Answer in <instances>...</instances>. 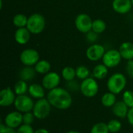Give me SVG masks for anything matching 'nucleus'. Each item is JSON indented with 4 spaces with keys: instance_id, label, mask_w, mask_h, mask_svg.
<instances>
[{
    "instance_id": "nucleus-21",
    "label": "nucleus",
    "mask_w": 133,
    "mask_h": 133,
    "mask_svg": "<svg viewBox=\"0 0 133 133\" xmlns=\"http://www.w3.org/2000/svg\"><path fill=\"white\" fill-rule=\"evenodd\" d=\"M51 64L47 60H39L38 62L34 65V69L36 70V72L39 74H42V75H45L47 73H48L49 72H51Z\"/></svg>"
},
{
    "instance_id": "nucleus-30",
    "label": "nucleus",
    "mask_w": 133,
    "mask_h": 133,
    "mask_svg": "<svg viewBox=\"0 0 133 133\" xmlns=\"http://www.w3.org/2000/svg\"><path fill=\"white\" fill-rule=\"evenodd\" d=\"M122 101L129 108H133V91L132 90H126L123 94Z\"/></svg>"
},
{
    "instance_id": "nucleus-26",
    "label": "nucleus",
    "mask_w": 133,
    "mask_h": 133,
    "mask_svg": "<svg viewBox=\"0 0 133 133\" xmlns=\"http://www.w3.org/2000/svg\"><path fill=\"white\" fill-rule=\"evenodd\" d=\"M62 76L65 81L73 80L76 77V69L71 66H66L62 71Z\"/></svg>"
},
{
    "instance_id": "nucleus-14",
    "label": "nucleus",
    "mask_w": 133,
    "mask_h": 133,
    "mask_svg": "<svg viewBox=\"0 0 133 133\" xmlns=\"http://www.w3.org/2000/svg\"><path fill=\"white\" fill-rule=\"evenodd\" d=\"M133 7L131 0H113L112 8L118 14H126L129 12Z\"/></svg>"
},
{
    "instance_id": "nucleus-39",
    "label": "nucleus",
    "mask_w": 133,
    "mask_h": 133,
    "mask_svg": "<svg viewBox=\"0 0 133 133\" xmlns=\"http://www.w3.org/2000/svg\"><path fill=\"white\" fill-rule=\"evenodd\" d=\"M67 133H80V132H77V131H69V132H68Z\"/></svg>"
},
{
    "instance_id": "nucleus-11",
    "label": "nucleus",
    "mask_w": 133,
    "mask_h": 133,
    "mask_svg": "<svg viewBox=\"0 0 133 133\" xmlns=\"http://www.w3.org/2000/svg\"><path fill=\"white\" fill-rule=\"evenodd\" d=\"M61 82L60 76L55 72H49L45 74L42 79V86L44 89L51 90L56 87H58V85Z\"/></svg>"
},
{
    "instance_id": "nucleus-1",
    "label": "nucleus",
    "mask_w": 133,
    "mask_h": 133,
    "mask_svg": "<svg viewBox=\"0 0 133 133\" xmlns=\"http://www.w3.org/2000/svg\"><path fill=\"white\" fill-rule=\"evenodd\" d=\"M47 99L51 106L59 110H66L69 108L72 104V98L69 92L61 87H56L49 90Z\"/></svg>"
},
{
    "instance_id": "nucleus-25",
    "label": "nucleus",
    "mask_w": 133,
    "mask_h": 133,
    "mask_svg": "<svg viewBox=\"0 0 133 133\" xmlns=\"http://www.w3.org/2000/svg\"><path fill=\"white\" fill-rule=\"evenodd\" d=\"M28 88L29 87L27 86L26 82L22 79H19V81L16 83L14 86V92L17 96L24 95L28 91Z\"/></svg>"
},
{
    "instance_id": "nucleus-12",
    "label": "nucleus",
    "mask_w": 133,
    "mask_h": 133,
    "mask_svg": "<svg viewBox=\"0 0 133 133\" xmlns=\"http://www.w3.org/2000/svg\"><path fill=\"white\" fill-rule=\"evenodd\" d=\"M15 92L10 88L6 87L0 92V105L2 107H9L14 104L16 97Z\"/></svg>"
},
{
    "instance_id": "nucleus-8",
    "label": "nucleus",
    "mask_w": 133,
    "mask_h": 133,
    "mask_svg": "<svg viewBox=\"0 0 133 133\" xmlns=\"http://www.w3.org/2000/svg\"><path fill=\"white\" fill-rule=\"evenodd\" d=\"M93 19L87 13H80L75 19L76 28L83 34H87L92 30Z\"/></svg>"
},
{
    "instance_id": "nucleus-37",
    "label": "nucleus",
    "mask_w": 133,
    "mask_h": 133,
    "mask_svg": "<svg viewBox=\"0 0 133 133\" xmlns=\"http://www.w3.org/2000/svg\"><path fill=\"white\" fill-rule=\"evenodd\" d=\"M127 119H128L129 123L132 126H133V108H129V113L127 115Z\"/></svg>"
},
{
    "instance_id": "nucleus-38",
    "label": "nucleus",
    "mask_w": 133,
    "mask_h": 133,
    "mask_svg": "<svg viewBox=\"0 0 133 133\" xmlns=\"http://www.w3.org/2000/svg\"><path fill=\"white\" fill-rule=\"evenodd\" d=\"M34 133H50L47 129H39L37 130H36Z\"/></svg>"
},
{
    "instance_id": "nucleus-31",
    "label": "nucleus",
    "mask_w": 133,
    "mask_h": 133,
    "mask_svg": "<svg viewBox=\"0 0 133 133\" xmlns=\"http://www.w3.org/2000/svg\"><path fill=\"white\" fill-rule=\"evenodd\" d=\"M34 115L33 112L29 111V112H26L23 115V123L26 124V125H30L34 122Z\"/></svg>"
},
{
    "instance_id": "nucleus-35",
    "label": "nucleus",
    "mask_w": 133,
    "mask_h": 133,
    "mask_svg": "<svg viewBox=\"0 0 133 133\" xmlns=\"http://www.w3.org/2000/svg\"><path fill=\"white\" fill-rule=\"evenodd\" d=\"M0 133H16L14 129L8 127L5 124L0 125Z\"/></svg>"
},
{
    "instance_id": "nucleus-6",
    "label": "nucleus",
    "mask_w": 133,
    "mask_h": 133,
    "mask_svg": "<svg viewBox=\"0 0 133 133\" xmlns=\"http://www.w3.org/2000/svg\"><path fill=\"white\" fill-rule=\"evenodd\" d=\"M19 60L24 66H34L40 60V55L34 48H26L20 53Z\"/></svg>"
},
{
    "instance_id": "nucleus-22",
    "label": "nucleus",
    "mask_w": 133,
    "mask_h": 133,
    "mask_svg": "<svg viewBox=\"0 0 133 133\" xmlns=\"http://www.w3.org/2000/svg\"><path fill=\"white\" fill-rule=\"evenodd\" d=\"M116 102V96L111 92L105 93L101 97V103L106 108H112Z\"/></svg>"
},
{
    "instance_id": "nucleus-13",
    "label": "nucleus",
    "mask_w": 133,
    "mask_h": 133,
    "mask_svg": "<svg viewBox=\"0 0 133 133\" xmlns=\"http://www.w3.org/2000/svg\"><path fill=\"white\" fill-rule=\"evenodd\" d=\"M23 123V115L19 111H12L5 118V124L12 129L19 128Z\"/></svg>"
},
{
    "instance_id": "nucleus-5",
    "label": "nucleus",
    "mask_w": 133,
    "mask_h": 133,
    "mask_svg": "<svg viewBox=\"0 0 133 133\" xmlns=\"http://www.w3.org/2000/svg\"><path fill=\"white\" fill-rule=\"evenodd\" d=\"M99 90V85L95 79L88 77L80 83V91L87 97L91 98L95 97Z\"/></svg>"
},
{
    "instance_id": "nucleus-27",
    "label": "nucleus",
    "mask_w": 133,
    "mask_h": 133,
    "mask_svg": "<svg viewBox=\"0 0 133 133\" xmlns=\"http://www.w3.org/2000/svg\"><path fill=\"white\" fill-rule=\"evenodd\" d=\"M76 77L79 79L84 80L90 77V70L89 69L85 66V65H79L76 69Z\"/></svg>"
},
{
    "instance_id": "nucleus-17",
    "label": "nucleus",
    "mask_w": 133,
    "mask_h": 133,
    "mask_svg": "<svg viewBox=\"0 0 133 133\" xmlns=\"http://www.w3.org/2000/svg\"><path fill=\"white\" fill-rule=\"evenodd\" d=\"M121 56L123 59L127 61L133 59V43L130 41L123 42L118 49Z\"/></svg>"
},
{
    "instance_id": "nucleus-29",
    "label": "nucleus",
    "mask_w": 133,
    "mask_h": 133,
    "mask_svg": "<svg viewBox=\"0 0 133 133\" xmlns=\"http://www.w3.org/2000/svg\"><path fill=\"white\" fill-rule=\"evenodd\" d=\"M108 127L110 132L117 133L118 132L122 129V123L117 119H112L108 122Z\"/></svg>"
},
{
    "instance_id": "nucleus-20",
    "label": "nucleus",
    "mask_w": 133,
    "mask_h": 133,
    "mask_svg": "<svg viewBox=\"0 0 133 133\" xmlns=\"http://www.w3.org/2000/svg\"><path fill=\"white\" fill-rule=\"evenodd\" d=\"M108 74V68L104 64L97 65L93 70V76L97 79H104Z\"/></svg>"
},
{
    "instance_id": "nucleus-33",
    "label": "nucleus",
    "mask_w": 133,
    "mask_h": 133,
    "mask_svg": "<svg viewBox=\"0 0 133 133\" xmlns=\"http://www.w3.org/2000/svg\"><path fill=\"white\" fill-rule=\"evenodd\" d=\"M34 132L30 125L23 124L18 128L16 133H34Z\"/></svg>"
},
{
    "instance_id": "nucleus-4",
    "label": "nucleus",
    "mask_w": 133,
    "mask_h": 133,
    "mask_svg": "<svg viewBox=\"0 0 133 133\" xmlns=\"http://www.w3.org/2000/svg\"><path fill=\"white\" fill-rule=\"evenodd\" d=\"M51 105L47 98H41L34 103L32 112L37 119L46 118L51 113Z\"/></svg>"
},
{
    "instance_id": "nucleus-3",
    "label": "nucleus",
    "mask_w": 133,
    "mask_h": 133,
    "mask_svg": "<svg viewBox=\"0 0 133 133\" xmlns=\"http://www.w3.org/2000/svg\"><path fill=\"white\" fill-rule=\"evenodd\" d=\"M46 21L43 15L40 13H33L28 17L26 28L31 34H39L42 33L45 28Z\"/></svg>"
},
{
    "instance_id": "nucleus-10",
    "label": "nucleus",
    "mask_w": 133,
    "mask_h": 133,
    "mask_svg": "<svg viewBox=\"0 0 133 133\" xmlns=\"http://www.w3.org/2000/svg\"><path fill=\"white\" fill-rule=\"evenodd\" d=\"M106 50L104 47L100 44H92L86 51L87 58L91 62H97L103 58Z\"/></svg>"
},
{
    "instance_id": "nucleus-36",
    "label": "nucleus",
    "mask_w": 133,
    "mask_h": 133,
    "mask_svg": "<svg viewBox=\"0 0 133 133\" xmlns=\"http://www.w3.org/2000/svg\"><path fill=\"white\" fill-rule=\"evenodd\" d=\"M126 72L129 76L133 79V59L128 61L126 65Z\"/></svg>"
},
{
    "instance_id": "nucleus-2",
    "label": "nucleus",
    "mask_w": 133,
    "mask_h": 133,
    "mask_svg": "<svg viewBox=\"0 0 133 133\" xmlns=\"http://www.w3.org/2000/svg\"><path fill=\"white\" fill-rule=\"evenodd\" d=\"M127 79L124 74L116 72L111 75L107 82V87L109 92L118 94L122 93L126 87Z\"/></svg>"
},
{
    "instance_id": "nucleus-9",
    "label": "nucleus",
    "mask_w": 133,
    "mask_h": 133,
    "mask_svg": "<svg viewBox=\"0 0 133 133\" xmlns=\"http://www.w3.org/2000/svg\"><path fill=\"white\" fill-rule=\"evenodd\" d=\"M14 106L18 111L26 113L33 111L34 103L30 97L25 94L19 95L16 97Z\"/></svg>"
},
{
    "instance_id": "nucleus-16",
    "label": "nucleus",
    "mask_w": 133,
    "mask_h": 133,
    "mask_svg": "<svg viewBox=\"0 0 133 133\" xmlns=\"http://www.w3.org/2000/svg\"><path fill=\"white\" fill-rule=\"evenodd\" d=\"M129 111V108L125 104L123 101H117L112 107L113 114L119 118H127Z\"/></svg>"
},
{
    "instance_id": "nucleus-32",
    "label": "nucleus",
    "mask_w": 133,
    "mask_h": 133,
    "mask_svg": "<svg viewBox=\"0 0 133 133\" xmlns=\"http://www.w3.org/2000/svg\"><path fill=\"white\" fill-rule=\"evenodd\" d=\"M67 88L70 91H78L79 90H80V84L75 79L71 80V81H67Z\"/></svg>"
},
{
    "instance_id": "nucleus-18",
    "label": "nucleus",
    "mask_w": 133,
    "mask_h": 133,
    "mask_svg": "<svg viewBox=\"0 0 133 133\" xmlns=\"http://www.w3.org/2000/svg\"><path fill=\"white\" fill-rule=\"evenodd\" d=\"M28 93L31 97L39 100L44 97V87L42 85L33 83L29 86Z\"/></svg>"
},
{
    "instance_id": "nucleus-23",
    "label": "nucleus",
    "mask_w": 133,
    "mask_h": 133,
    "mask_svg": "<svg viewBox=\"0 0 133 133\" xmlns=\"http://www.w3.org/2000/svg\"><path fill=\"white\" fill-rule=\"evenodd\" d=\"M27 20H28V17L26 15L23 13H18L14 16L12 19V23L17 28L26 27L27 24Z\"/></svg>"
},
{
    "instance_id": "nucleus-19",
    "label": "nucleus",
    "mask_w": 133,
    "mask_h": 133,
    "mask_svg": "<svg viewBox=\"0 0 133 133\" xmlns=\"http://www.w3.org/2000/svg\"><path fill=\"white\" fill-rule=\"evenodd\" d=\"M36 73L37 72L34 67L33 68L32 66H24L20 69L19 72V77L23 81H30L35 77Z\"/></svg>"
},
{
    "instance_id": "nucleus-40",
    "label": "nucleus",
    "mask_w": 133,
    "mask_h": 133,
    "mask_svg": "<svg viewBox=\"0 0 133 133\" xmlns=\"http://www.w3.org/2000/svg\"><path fill=\"white\" fill-rule=\"evenodd\" d=\"M132 1V5H133V0H131Z\"/></svg>"
},
{
    "instance_id": "nucleus-28",
    "label": "nucleus",
    "mask_w": 133,
    "mask_h": 133,
    "mask_svg": "<svg viewBox=\"0 0 133 133\" xmlns=\"http://www.w3.org/2000/svg\"><path fill=\"white\" fill-rule=\"evenodd\" d=\"M109 129L108 127V124L104 122H99L95 124L91 130L90 133H109Z\"/></svg>"
},
{
    "instance_id": "nucleus-24",
    "label": "nucleus",
    "mask_w": 133,
    "mask_h": 133,
    "mask_svg": "<svg viewBox=\"0 0 133 133\" xmlns=\"http://www.w3.org/2000/svg\"><path fill=\"white\" fill-rule=\"evenodd\" d=\"M107 28V24L106 23L101 19H96L93 20V24H92V30L98 34H101L105 31Z\"/></svg>"
},
{
    "instance_id": "nucleus-7",
    "label": "nucleus",
    "mask_w": 133,
    "mask_h": 133,
    "mask_svg": "<svg viewBox=\"0 0 133 133\" xmlns=\"http://www.w3.org/2000/svg\"><path fill=\"white\" fill-rule=\"evenodd\" d=\"M122 58L118 50L117 49H110L106 51L104 55L103 56L102 62L103 64L105 65L108 69L115 68L118 66Z\"/></svg>"
},
{
    "instance_id": "nucleus-34",
    "label": "nucleus",
    "mask_w": 133,
    "mask_h": 133,
    "mask_svg": "<svg viewBox=\"0 0 133 133\" xmlns=\"http://www.w3.org/2000/svg\"><path fill=\"white\" fill-rule=\"evenodd\" d=\"M86 39L88 42L95 44V42L98 39V34L94 32L93 30H90V32L86 34Z\"/></svg>"
},
{
    "instance_id": "nucleus-15",
    "label": "nucleus",
    "mask_w": 133,
    "mask_h": 133,
    "mask_svg": "<svg viewBox=\"0 0 133 133\" xmlns=\"http://www.w3.org/2000/svg\"><path fill=\"white\" fill-rule=\"evenodd\" d=\"M30 35L31 33L26 27L17 28L14 34V38L17 44L20 45H24L29 42L30 39Z\"/></svg>"
}]
</instances>
